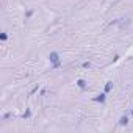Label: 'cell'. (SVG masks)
I'll use <instances>...</instances> for the list:
<instances>
[{
  "label": "cell",
  "instance_id": "6da1fadb",
  "mask_svg": "<svg viewBox=\"0 0 133 133\" xmlns=\"http://www.w3.org/2000/svg\"><path fill=\"white\" fill-rule=\"evenodd\" d=\"M49 63H50V66H52V69H58L59 66H61V55L58 53V52H50L49 53Z\"/></svg>",
  "mask_w": 133,
  "mask_h": 133
},
{
  "label": "cell",
  "instance_id": "7a4b0ae2",
  "mask_svg": "<svg viewBox=\"0 0 133 133\" xmlns=\"http://www.w3.org/2000/svg\"><path fill=\"white\" fill-rule=\"evenodd\" d=\"M92 100L97 103H105L107 102V92H99L96 97H92Z\"/></svg>",
  "mask_w": 133,
  "mask_h": 133
},
{
  "label": "cell",
  "instance_id": "3957f363",
  "mask_svg": "<svg viewBox=\"0 0 133 133\" xmlns=\"http://www.w3.org/2000/svg\"><path fill=\"white\" fill-rule=\"evenodd\" d=\"M128 122H130V121H128V116H127V114H122V116L119 117V122H117V124H119L121 127H127Z\"/></svg>",
  "mask_w": 133,
  "mask_h": 133
},
{
  "label": "cell",
  "instance_id": "277c9868",
  "mask_svg": "<svg viewBox=\"0 0 133 133\" xmlns=\"http://www.w3.org/2000/svg\"><path fill=\"white\" fill-rule=\"evenodd\" d=\"M75 85H77V86H78L80 89H86V88H88V82H86L85 78H78Z\"/></svg>",
  "mask_w": 133,
  "mask_h": 133
},
{
  "label": "cell",
  "instance_id": "5b68a950",
  "mask_svg": "<svg viewBox=\"0 0 133 133\" xmlns=\"http://www.w3.org/2000/svg\"><path fill=\"white\" fill-rule=\"evenodd\" d=\"M111 89H113V82H111V80H108V82L105 83V88H103V92H107V94H108V92H110Z\"/></svg>",
  "mask_w": 133,
  "mask_h": 133
},
{
  "label": "cell",
  "instance_id": "8992f818",
  "mask_svg": "<svg viewBox=\"0 0 133 133\" xmlns=\"http://www.w3.org/2000/svg\"><path fill=\"white\" fill-rule=\"evenodd\" d=\"M22 117H24V119H30V117H31V110H30V108H27V110H25V113L22 114Z\"/></svg>",
  "mask_w": 133,
  "mask_h": 133
},
{
  "label": "cell",
  "instance_id": "52a82bcc",
  "mask_svg": "<svg viewBox=\"0 0 133 133\" xmlns=\"http://www.w3.org/2000/svg\"><path fill=\"white\" fill-rule=\"evenodd\" d=\"M8 39V33L6 31H3L2 35H0V41H6Z\"/></svg>",
  "mask_w": 133,
  "mask_h": 133
},
{
  "label": "cell",
  "instance_id": "ba28073f",
  "mask_svg": "<svg viewBox=\"0 0 133 133\" xmlns=\"http://www.w3.org/2000/svg\"><path fill=\"white\" fill-rule=\"evenodd\" d=\"M82 66H83L85 69H89V68H91V63H89V61H85V63H83Z\"/></svg>",
  "mask_w": 133,
  "mask_h": 133
},
{
  "label": "cell",
  "instance_id": "9c48e42d",
  "mask_svg": "<svg viewBox=\"0 0 133 133\" xmlns=\"http://www.w3.org/2000/svg\"><path fill=\"white\" fill-rule=\"evenodd\" d=\"M131 116H133V108H131Z\"/></svg>",
  "mask_w": 133,
  "mask_h": 133
}]
</instances>
